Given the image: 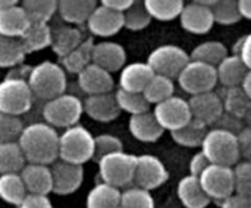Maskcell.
Returning <instances> with one entry per match:
<instances>
[{
  "label": "cell",
  "mask_w": 251,
  "mask_h": 208,
  "mask_svg": "<svg viewBox=\"0 0 251 208\" xmlns=\"http://www.w3.org/2000/svg\"><path fill=\"white\" fill-rule=\"evenodd\" d=\"M114 95L120 112L124 110L129 114L136 115L150 110V103L145 99L142 93L126 92V91H123L119 88L114 93Z\"/></svg>",
  "instance_id": "ab89813d"
},
{
  "label": "cell",
  "mask_w": 251,
  "mask_h": 208,
  "mask_svg": "<svg viewBox=\"0 0 251 208\" xmlns=\"http://www.w3.org/2000/svg\"><path fill=\"white\" fill-rule=\"evenodd\" d=\"M91 63L104 69L108 72H115L124 68L126 63V51L119 43L100 42L93 44Z\"/></svg>",
  "instance_id": "e0dca14e"
},
{
  "label": "cell",
  "mask_w": 251,
  "mask_h": 208,
  "mask_svg": "<svg viewBox=\"0 0 251 208\" xmlns=\"http://www.w3.org/2000/svg\"><path fill=\"white\" fill-rule=\"evenodd\" d=\"M201 147L211 164L232 166L240 161L237 136L227 130L216 127L207 131Z\"/></svg>",
  "instance_id": "277c9868"
},
{
  "label": "cell",
  "mask_w": 251,
  "mask_h": 208,
  "mask_svg": "<svg viewBox=\"0 0 251 208\" xmlns=\"http://www.w3.org/2000/svg\"><path fill=\"white\" fill-rule=\"evenodd\" d=\"M83 41L82 33L78 28L73 26H60L51 31V49L59 56L68 55L70 51L77 48Z\"/></svg>",
  "instance_id": "83f0119b"
},
{
  "label": "cell",
  "mask_w": 251,
  "mask_h": 208,
  "mask_svg": "<svg viewBox=\"0 0 251 208\" xmlns=\"http://www.w3.org/2000/svg\"><path fill=\"white\" fill-rule=\"evenodd\" d=\"M188 104L191 117L202 122L206 126L217 124L225 113L221 95L213 91L191 95L190 99L188 100Z\"/></svg>",
  "instance_id": "5bb4252c"
},
{
  "label": "cell",
  "mask_w": 251,
  "mask_h": 208,
  "mask_svg": "<svg viewBox=\"0 0 251 208\" xmlns=\"http://www.w3.org/2000/svg\"><path fill=\"white\" fill-rule=\"evenodd\" d=\"M249 69L235 55H228L216 66L217 82L225 88L239 87Z\"/></svg>",
  "instance_id": "d4e9b609"
},
{
  "label": "cell",
  "mask_w": 251,
  "mask_h": 208,
  "mask_svg": "<svg viewBox=\"0 0 251 208\" xmlns=\"http://www.w3.org/2000/svg\"><path fill=\"white\" fill-rule=\"evenodd\" d=\"M118 208H120V207H118Z\"/></svg>",
  "instance_id": "91938a15"
},
{
  "label": "cell",
  "mask_w": 251,
  "mask_h": 208,
  "mask_svg": "<svg viewBox=\"0 0 251 208\" xmlns=\"http://www.w3.org/2000/svg\"><path fill=\"white\" fill-rule=\"evenodd\" d=\"M132 2H134V0H102L100 5L115 12L124 14L131 6Z\"/></svg>",
  "instance_id": "11a10c76"
},
{
  "label": "cell",
  "mask_w": 251,
  "mask_h": 208,
  "mask_svg": "<svg viewBox=\"0 0 251 208\" xmlns=\"http://www.w3.org/2000/svg\"><path fill=\"white\" fill-rule=\"evenodd\" d=\"M24 130V122L19 116L0 113V143L17 142Z\"/></svg>",
  "instance_id": "f6af8a7d"
},
{
  "label": "cell",
  "mask_w": 251,
  "mask_h": 208,
  "mask_svg": "<svg viewBox=\"0 0 251 208\" xmlns=\"http://www.w3.org/2000/svg\"><path fill=\"white\" fill-rule=\"evenodd\" d=\"M24 49L19 39L9 38L0 34V68L11 69L25 60Z\"/></svg>",
  "instance_id": "f35d334b"
},
{
  "label": "cell",
  "mask_w": 251,
  "mask_h": 208,
  "mask_svg": "<svg viewBox=\"0 0 251 208\" xmlns=\"http://www.w3.org/2000/svg\"><path fill=\"white\" fill-rule=\"evenodd\" d=\"M217 124H221L220 129L227 130V131L232 132V134L237 135L240 130L243 129V120L238 119V117L232 116V115L227 114V113H223V115L221 116V119L218 120Z\"/></svg>",
  "instance_id": "816d5d0a"
},
{
  "label": "cell",
  "mask_w": 251,
  "mask_h": 208,
  "mask_svg": "<svg viewBox=\"0 0 251 208\" xmlns=\"http://www.w3.org/2000/svg\"><path fill=\"white\" fill-rule=\"evenodd\" d=\"M124 27L131 31H141L151 23V16L145 7L144 1H134L123 14Z\"/></svg>",
  "instance_id": "b9f144b4"
},
{
  "label": "cell",
  "mask_w": 251,
  "mask_h": 208,
  "mask_svg": "<svg viewBox=\"0 0 251 208\" xmlns=\"http://www.w3.org/2000/svg\"><path fill=\"white\" fill-rule=\"evenodd\" d=\"M120 208H154L153 196L150 191L140 187H130L120 193Z\"/></svg>",
  "instance_id": "60d3db41"
},
{
  "label": "cell",
  "mask_w": 251,
  "mask_h": 208,
  "mask_svg": "<svg viewBox=\"0 0 251 208\" xmlns=\"http://www.w3.org/2000/svg\"><path fill=\"white\" fill-rule=\"evenodd\" d=\"M153 115L163 130L180 129L191 120V113L189 109L188 100L179 95H172L168 99L154 105Z\"/></svg>",
  "instance_id": "7c38bea8"
},
{
  "label": "cell",
  "mask_w": 251,
  "mask_h": 208,
  "mask_svg": "<svg viewBox=\"0 0 251 208\" xmlns=\"http://www.w3.org/2000/svg\"><path fill=\"white\" fill-rule=\"evenodd\" d=\"M176 193L185 208H206L211 202L196 176H184L178 183Z\"/></svg>",
  "instance_id": "603a6c76"
},
{
  "label": "cell",
  "mask_w": 251,
  "mask_h": 208,
  "mask_svg": "<svg viewBox=\"0 0 251 208\" xmlns=\"http://www.w3.org/2000/svg\"><path fill=\"white\" fill-rule=\"evenodd\" d=\"M19 174L27 193L48 196L51 192V174L48 165L26 163Z\"/></svg>",
  "instance_id": "ffe728a7"
},
{
  "label": "cell",
  "mask_w": 251,
  "mask_h": 208,
  "mask_svg": "<svg viewBox=\"0 0 251 208\" xmlns=\"http://www.w3.org/2000/svg\"><path fill=\"white\" fill-rule=\"evenodd\" d=\"M31 70H32V66L27 65V64H24V63L19 64V65H16V66H14V68L10 69V71L7 72L6 77H5V78L27 81V78H28Z\"/></svg>",
  "instance_id": "db71d44e"
},
{
  "label": "cell",
  "mask_w": 251,
  "mask_h": 208,
  "mask_svg": "<svg viewBox=\"0 0 251 208\" xmlns=\"http://www.w3.org/2000/svg\"><path fill=\"white\" fill-rule=\"evenodd\" d=\"M93 48V41L92 38L83 39L82 43L74 49L73 51L68 54V55L60 58L61 68L64 71H68L70 73H76L77 75L81 70L86 68L91 64V54H92Z\"/></svg>",
  "instance_id": "1f68e13d"
},
{
  "label": "cell",
  "mask_w": 251,
  "mask_h": 208,
  "mask_svg": "<svg viewBox=\"0 0 251 208\" xmlns=\"http://www.w3.org/2000/svg\"><path fill=\"white\" fill-rule=\"evenodd\" d=\"M27 195L19 173L0 174V198L12 206H19Z\"/></svg>",
  "instance_id": "d6a6232c"
},
{
  "label": "cell",
  "mask_w": 251,
  "mask_h": 208,
  "mask_svg": "<svg viewBox=\"0 0 251 208\" xmlns=\"http://www.w3.org/2000/svg\"><path fill=\"white\" fill-rule=\"evenodd\" d=\"M223 110L232 116L243 120L250 113V98L243 93L240 87L226 88V94L221 97Z\"/></svg>",
  "instance_id": "e575fe53"
},
{
  "label": "cell",
  "mask_w": 251,
  "mask_h": 208,
  "mask_svg": "<svg viewBox=\"0 0 251 208\" xmlns=\"http://www.w3.org/2000/svg\"><path fill=\"white\" fill-rule=\"evenodd\" d=\"M86 23L93 36L107 38L114 36L124 27V17L120 12L113 11L102 5H97Z\"/></svg>",
  "instance_id": "2e32d148"
},
{
  "label": "cell",
  "mask_w": 251,
  "mask_h": 208,
  "mask_svg": "<svg viewBox=\"0 0 251 208\" xmlns=\"http://www.w3.org/2000/svg\"><path fill=\"white\" fill-rule=\"evenodd\" d=\"M144 5L151 19L172 21L179 17L185 4L181 0H145Z\"/></svg>",
  "instance_id": "8d00e7d4"
},
{
  "label": "cell",
  "mask_w": 251,
  "mask_h": 208,
  "mask_svg": "<svg viewBox=\"0 0 251 208\" xmlns=\"http://www.w3.org/2000/svg\"><path fill=\"white\" fill-rule=\"evenodd\" d=\"M174 91H176V87H174V82L172 78L154 73L145 90L142 91V94H144L145 99L150 103V105H156L174 95Z\"/></svg>",
  "instance_id": "836d02e7"
},
{
  "label": "cell",
  "mask_w": 251,
  "mask_h": 208,
  "mask_svg": "<svg viewBox=\"0 0 251 208\" xmlns=\"http://www.w3.org/2000/svg\"><path fill=\"white\" fill-rule=\"evenodd\" d=\"M250 46H251V37L250 34H244L234 46V54L237 58L240 59L243 64L250 70L251 60H250Z\"/></svg>",
  "instance_id": "7dc6e473"
},
{
  "label": "cell",
  "mask_w": 251,
  "mask_h": 208,
  "mask_svg": "<svg viewBox=\"0 0 251 208\" xmlns=\"http://www.w3.org/2000/svg\"><path fill=\"white\" fill-rule=\"evenodd\" d=\"M190 61L189 54L176 44H163L151 51L147 65L156 75L176 78L184 66Z\"/></svg>",
  "instance_id": "ba28073f"
},
{
  "label": "cell",
  "mask_w": 251,
  "mask_h": 208,
  "mask_svg": "<svg viewBox=\"0 0 251 208\" xmlns=\"http://www.w3.org/2000/svg\"><path fill=\"white\" fill-rule=\"evenodd\" d=\"M17 207L19 208H53V205H51L48 196L27 193L26 197L22 200V202L20 203Z\"/></svg>",
  "instance_id": "681fc988"
},
{
  "label": "cell",
  "mask_w": 251,
  "mask_h": 208,
  "mask_svg": "<svg viewBox=\"0 0 251 208\" xmlns=\"http://www.w3.org/2000/svg\"><path fill=\"white\" fill-rule=\"evenodd\" d=\"M120 151H123V142L114 135L100 134L95 137L93 159H96L97 162L104 156Z\"/></svg>",
  "instance_id": "bcb514c9"
},
{
  "label": "cell",
  "mask_w": 251,
  "mask_h": 208,
  "mask_svg": "<svg viewBox=\"0 0 251 208\" xmlns=\"http://www.w3.org/2000/svg\"><path fill=\"white\" fill-rule=\"evenodd\" d=\"M234 193L250 198L251 196V164L249 161H239L232 168Z\"/></svg>",
  "instance_id": "ee69618b"
},
{
  "label": "cell",
  "mask_w": 251,
  "mask_h": 208,
  "mask_svg": "<svg viewBox=\"0 0 251 208\" xmlns=\"http://www.w3.org/2000/svg\"><path fill=\"white\" fill-rule=\"evenodd\" d=\"M168 170L163 162L152 154H141L136 156L134 179L132 183L136 184V187L144 188L146 191L154 190L163 185L168 180Z\"/></svg>",
  "instance_id": "8fae6325"
},
{
  "label": "cell",
  "mask_w": 251,
  "mask_h": 208,
  "mask_svg": "<svg viewBox=\"0 0 251 208\" xmlns=\"http://www.w3.org/2000/svg\"><path fill=\"white\" fill-rule=\"evenodd\" d=\"M98 163L100 176L103 183L114 187H124L132 183L136 156L124 151L110 153L100 158Z\"/></svg>",
  "instance_id": "8992f818"
},
{
  "label": "cell",
  "mask_w": 251,
  "mask_h": 208,
  "mask_svg": "<svg viewBox=\"0 0 251 208\" xmlns=\"http://www.w3.org/2000/svg\"><path fill=\"white\" fill-rule=\"evenodd\" d=\"M226 56H228V50L222 42L207 41L196 46L189 58L190 60L216 68Z\"/></svg>",
  "instance_id": "4dcf8cb0"
},
{
  "label": "cell",
  "mask_w": 251,
  "mask_h": 208,
  "mask_svg": "<svg viewBox=\"0 0 251 208\" xmlns=\"http://www.w3.org/2000/svg\"><path fill=\"white\" fill-rule=\"evenodd\" d=\"M59 135L46 122H32L24 126L17 144L26 163L50 165L58 159Z\"/></svg>",
  "instance_id": "6da1fadb"
},
{
  "label": "cell",
  "mask_w": 251,
  "mask_h": 208,
  "mask_svg": "<svg viewBox=\"0 0 251 208\" xmlns=\"http://www.w3.org/2000/svg\"><path fill=\"white\" fill-rule=\"evenodd\" d=\"M26 164L17 142L0 143V174L20 173Z\"/></svg>",
  "instance_id": "d590c367"
},
{
  "label": "cell",
  "mask_w": 251,
  "mask_h": 208,
  "mask_svg": "<svg viewBox=\"0 0 251 208\" xmlns=\"http://www.w3.org/2000/svg\"><path fill=\"white\" fill-rule=\"evenodd\" d=\"M21 7L26 12L29 22L47 23L58 11V1L55 0H25Z\"/></svg>",
  "instance_id": "74e56055"
},
{
  "label": "cell",
  "mask_w": 251,
  "mask_h": 208,
  "mask_svg": "<svg viewBox=\"0 0 251 208\" xmlns=\"http://www.w3.org/2000/svg\"><path fill=\"white\" fill-rule=\"evenodd\" d=\"M237 10L242 19H251V2L249 0H239V1H237Z\"/></svg>",
  "instance_id": "9f6ffc18"
},
{
  "label": "cell",
  "mask_w": 251,
  "mask_h": 208,
  "mask_svg": "<svg viewBox=\"0 0 251 208\" xmlns=\"http://www.w3.org/2000/svg\"><path fill=\"white\" fill-rule=\"evenodd\" d=\"M77 83L81 91L88 95L112 92L114 88L112 73L92 63L77 73Z\"/></svg>",
  "instance_id": "ac0fdd59"
},
{
  "label": "cell",
  "mask_w": 251,
  "mask_h": 208,
  "mask_svg": "<svg viewBox=\"0 0 251 208\" xmlns=\"http://www.w3.org/2000/svg\"><path fill=\"white\" fill-rule=\"evenodd\" d=\"M235 136H237L240 158H244V161H249L251 153V130L248 126H244Z\"/></svg>",
  "instance_id": "c3c4849f"
},
{
  "label": "cell",
  "mask_w": 251,
  "mask_h": 208,
  "mask_svg": "<svg viewBox=\"0 0 251 208\" xmlns=\"http://www.w3.org/2000/svg\"><path fill=\"white\" fill-rule=\"evenodd\" d=\"M122 191L105 183H98L93 186L86 198L87 208H118Z\"/></svg>",
  "instance_id": "f1b7e54d"
},
{
  "label": "cell",
  "mask_w": 251,
  "mask_h": 208,
  "mask_svg": "<svg viewBox=\"0 0 251 208\" xmlns=\"http://www.w3.org/2000/svg\"><path fill=\"white\" fill-rule=\"evenodd\" d=\"M93 152L95 137L82 125H74L59 135L58 158L60 161L83 165L93 159Z\"/></svg>",
  "instance_id": "3957f363"
},
{
  "label": "cell",
  "mask_w": 251,
  "mask_h": 208,
  "mask_svg": "<svg viewBox=\"0 0 251 208\" xmlns=\"http://www.w3.org/2000/svg\"><path fill=\"white\" fill-rule=\"evenodd\" d=\"M215 22L225 26L237 23L242 20L237 10V1L234 0H215L211 6Z\"/></svg>",
  "instance_id": "7bdbcfd3"
},
{
  "label": "cell",
  "mask_w": 251,
  "mask_h": 208,
  "mask_svg": "<svg viewBox=\"0 0 251 208\" xmlns=\"http://www.w3.org/2000/svg\"><path fill=\"white\" fill-rule=\"evenodd\" d=\"M207 131V126L205 124L191 117L190 121L186 122L180 129L172 131L171 136L179 146L199 147L202 143Z\"/></svg>",
  "instance_id": "f546056e"
},
{
  "label": "cell",
  "mask_w": 251,
  "mask_h": 208,
  "mask_svg": "<svg viewBox=\"0 0 251 208\" xmlns=\"http://www.w3.org/2000/svg\"><path fill=\"white\" fill-rule=\"evenodd\" d=\"M29 23L31 22L26 12L19 5L0 10V34L1 36L19 39L25 33Z\"/></svg>",
  "instance_id": "cb8c5ba5"
},
{
  "label": "cell",
  "mask_w": 251,
  "mask_h": 208,
  "mask_svg": "<svg viewBox=\"0 0 251 208\" xmlns=\"http://www.w3.org/2000/svg\"><path fill=\"white\" fill-rule=\"evenodd\" d=\"M210 164L211 163L208 162V159L206 158L205 154H203L202 152H198L195 156H193V158L190 159V162H189V171H190L189 175L199 178L200 174L202 173V171L205 170Z\"/></svg>",
  "instance_id": "f907efd6"
},
{
  "label": "cell",
  "mask_w": 251,
  "mask_h": 208,
  "mask_svg": "<svg viewBox=\"0 0 251 208\" xmlns=\"http://www.w3.org/2000/svg\"><path fill=\"white\" fill-rule=\"evenodd\" d=\"M130 134L141 142H156L163 135L164 130L154 117L152 112L131 115L129 120Z\"/></svg>",
  "instance_id": "7402d4cb"
},
{
  "label": "cell",
  "mask_w": 251,
  "mask_h": 208,
  "mask_svg": "<svg viewBox=\"0 0 251 208\" xmlns=\"http://www.w3.org/2000/svg\"><path fill=\"white\" fill-rule=\"evenodd\" d=\"M51 192L65 196L78 190L83 181L82 165L64 161H55L50 164Z\"/></svg>",
  "instance_id": "4fadbf2b"
},
{
  "label": "cell",
  "mask_w": 251,
  "mask_h": 208,
  "mask_svg": "<svg viewBox=\"0 0 251 208\" xmlns=\"http://www.w3.org/2000/svg\"><path fill=\"white\" fill-rule=\"evenodd\" d=\"M153 75V71L147 65V63H132L125 65L119 76L120 90L142 93Z\"/></svg>",
  "instance_id": "44dd1931"
},
{
  "label": "cell",
  "mask_w": 251,
  "mask_h": 208,
  "mask_svg": "<svg viewBox=\"0 0 251 208\" xmlns=\"http://www.w3.org/2000/svg\"><path fill=\"white\" fill-rule=\"evenodd\" d=\"M221 208H251L250 198L243 197L239 195H233L228 196L223 201H221Z\"/></svg>",
  "instance_id": "f5cc1de1"
},
{
  "label": "cell",
  "mask_w": 251,
  "mask_h": 208,
  "mask_svg": "<svg viewBox=\"0 0 251 208\" xmlns=\"http://www.w3.org/2000/svg\"><path fill=\"white\" fill-rule=\"evenodd\" d=\"M240 90L243 91V93H244L247 97L251 98V72H249L245 75V77L243 78L242 83H240Z\"/></svg>",
  "instance_id": "6f0895ef"
},
{
  "label": "cell",
  "mask_w": 251,
  "mask_h": 208,
  "mask_svg": "<svg viewBox=\"0 0 251 208\" xmlns=\"http://www.w3.org/2000/svg\"><path fill=\"white\" fill-rule=\"evenodd\" d=\"M16 5H19L17 0H0V10L9 9V7L16 6Z\"/></svg>",
  "instance_id": "680465c9"
},
{
  "label": "cell",
  "mask_w": 251,
  "mask_h": 208,
  "mask_svg": "<svg viewBox=\"0 0 251 208\" xmlns=\"http://www.w3.org/2000/svg\"><path fill=\"white\" fill-rule=\"evenodd\" d=\"M25 54L33 53L50 46L51 28L47 23L31 22L25 33L19 38Z\"/></svg>",
  "instance_id": "484cf974"
},
{
  "label": "cell",
  "mask_w": 251,
  "mask_h": 208,
  "mask_svg": "<svg viewBox=\"0 0 251 208\" xmlns=\"http://www.w3.org/2000/svg\"><path fill=\"white\" fill-rule=\"evenodd\" d=\"M97 6L95 0H61L58 1V11L68 23L81 24L86 22Z\"/></svg>",
  "instance_id": "4316f807"
},
{
  "label": "cell",
  "mask_w": 251,
  "mask_h": 208,
  "mask_svg": "<svg viewBox=\"0 0 251 208\" xmlns=\"http://www.w3.org/2000/svg\"><path fill=\"white\" fill-rule=\"evenodd\" d=\"M83 112L100 122H109L117 119L120 114L114 93L108 92L102 94L88 95L82 103Z\"/></svg>",
  "instance_id": "d6986e66"
},
{
  "label": "cell",
  "mask_w": 251,
  "mask_h": 208,
  "mask_svg": "<svg viewBox=\"0 0 251 208\" xmlns=\"http://www.w3.org/2000/svg\"><path fill=\"white\" fill-rule=\"evenodd\" d=\"M83 113L82 100L75 94L63 93L50 100H47L43 107V114L46 124L51 127H68L77 124Z\"/></svg>",
  "instance_id": "5b68a950"
},
{
  "label": "cell",
  "mask_w": 251,
  "mask_h": 208,
  "mask_svg": "<svg viewBox=\"0 0 251 208\" xmlns=\"http://www.w3.org/2000/svg\"><path fill=\"white\" fill-rule=\"evenodd\" d=\"M183 91L191 95L211 92L217 85L216 68L190 60L176 77Z\"/></svg>",
  "instance_id": "9c48e42d"
},
{
  "label": "cell",
  "mask_w": 251,
  "mask_h": 208,
  "mask_svg": "<svg viewBox=\"0 0 251 208\" xmlns=\"http://www.w3.org/2000/svg\"><path fill=\"white\" fill-rule=\"evenodd\" d=\"M33 104V94L27 81L4 78L0 82V113L20 116Z\"/></svg>",
  "instance_id": "52a82bcc"
},
{
  "label": "cell",
  "mask_w": 251,
  "mask_h": 208,
  "mask_svg": "<svg viewBox=\"0 0 251 208\" xmlns=\"http://www.w3.org/2000/svg\"><path fill=\"white\" fill-rule=\"evenodd\" d=\"M27 83L33 97L50 100L65 93L68 78L64 69L53 61H43L32 66Z\"/></svg>",
  "instance_id": "7a4b0ae2"
},
{
  "label": "cell",
  "mask_w": 251,
  "mask_h": 208,
  "mask_svg": "<svg viewBox=\"0 0 251 208\" xmlns=\"http://www.w3.org/2000/svg\"><path fill=\"white\" fill-rule=\"evenodd\" d=\"M179 20H180L181 27L194 34L207 33L215 24L211 7L205 6L199 1L184 5L179 15Z\"/></svg>",
  "instance_id": "9a60e30c"
},
{
  "label": "cell",
  "mask_w": 251,
  "mask_h": 208,
  "mask_svg": "<svg viewBox=\"0 0 251 208\" xmlns=\"http://www.w3.org/2000/svg\"><path fill=\"white\" fill-rule=\"evenodd\" d=\"M198 179L210 200L223 201L234 193L232 166L210 164Z\"/></svg>",
  "instance_id": "30bf717a"
}]
</instances>
